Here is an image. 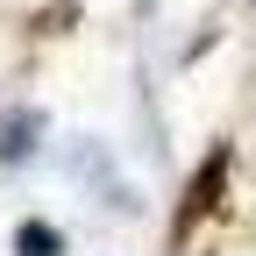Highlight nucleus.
Listing matches in <instances>:
<instances>
[{"instance_id":"f257e3e1","label":"nucleus","mask_w":256,"mask_h":256,"mask_svg":"<svg viewBox=\"0 0 256 256\" xmlns=\"http://www.w3.org/2000/svg\"><path fill=\"white\" fill-rule=\"evenodd\" d=\"M14 249H22V256H64V235L43 228V220H28V228L14 235Z\"/></svg>"}]
</instances>
